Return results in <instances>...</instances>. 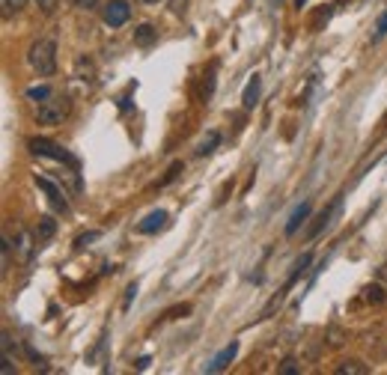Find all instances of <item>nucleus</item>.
Returning a JSON list of instances; mask_svg holds the SVG:
<instances>
[{
	"mask_svg": "<svg viewBox=\"0 0 387 375\" xmlns=\"http://www.w3.org/2000/svg\"><path fill=\"white\" fill-rule=\"evenodd\" d=\"M27 63L42 77L54 75L57 72V42L54 39H39V42H33L27 51Z\"/></svg>",
	"mask_w": 387,
	"mask_h": 375,
	"instance_id": "obj_1",
	"label": "nucleus"
},
{
	"mask_svg": "<svg viewBox=\"0 0 387 375\" xmlns=\"http://www.w3.org/2000/svg\"><path fill=\"white\" fill-rule=\"evenodd\" d=\"M66 113H69V98L66 95H51L48 102L39 104V111H36V122L39 125H60L66 120Z\"/></svg>",
	"mask_w": 387,
	"mask_h": 375,
	"instance_id": "obj_2",
	"label": "nucleus"
},
{
	"mask_svg": "<svg viewBox=\"0 0 387 375\" xmlns=\"http://www.w3.org/2000/svg\"><path fill=\"white\" fill-rule=\"evenodd\" d=\"M30 146V152L39 155V158H51V161H60V164H69V167H78V158L75 155H69L63 146H57L51 140H45V137H33V140L27 143Z\"/></svg>",
	"mask_w": 387,
	"mask_h": 375,
	"instance_id": "obj_3",
	"label": "nucleus"
},
{
	"mask_svg": "<svg viewBox=\"0 0 387 375\" xmlns=\"http://www.w3.org/2000/svg\"><path fill=\"white\" fill-rule=\"evenodd\" d=\"M102 18L107 27H123L128 18H132V6H128L125 0H107L102 9Z\"/></svg>",
	"mask_w": 387,
	"mask_h": 375,
	"instance_id": "obj_4",
	"label": "nucleus"
},
{
	"mask_svg": "<svg viewBox=\"0 0 387 375\" xmlns=\"http://www.w3.org/2000/svg\"><path fill=\"white\" fill-rule=\"evenodd\" d=\"M33 182H36L39 191H45V194H48V203H51L57 212H69V200H66L63 185H54L51 179H45V176H36Z\"/></svg>",
	"mask_w": 387,
	"mask_h": 375,
	"instance_id": "obj_5",
	"label": "nucleus"
},
{
	"mask_svg": "<svg viewBox=\"0 0 387 375\" xmlns=\"http://www.w3.org/2000/svg\"><path fill=\"white\" fill-rule=\"evenodd\" d=\"M57 182L63 185V191L69 196H81L84 185H81V173H78V167H69V170H60L57 173Z\"/></svg>",
	"mask_w": 387,
	"mask_h": 375,
	"instance_id": "obj_6",
	"label": "nucleus"
},
{
	"mask_svg": "<svg viewBox=\"0 0 387 375\" xmlns=\"http://www.w3.org/2000/svg\"><path fill=\"white\" fill-rule=\"evenodd\" d=\"M167 223H170V214H167L164 209H158V212L146 214V218L137 223V232H141V235H152V232H158V230H164Z\"/></svg>",
	"mask_w": 387,
	"mask_h": 375,
	"instance_id": "obj_7",
	"label": "nucleus"
},
{
	"mask_svg": "<svg viewBox=\"0 0 387 375\" xmlns=\"http://www.w3.org/2000/svg\"><path fill=\"white\" fill-rule=\"evenodd\" d=\"M235 354H238V342L233 340L230 345H224V349L215 354V358H212V363H208V367H206V372H221V369H226V367H230V363L235 360Z\"/></svg>",
	"mask_w": 387,
	"mask_h": 375,
	"instance_id": "obj_8",
	"label": "nucleus"
},
{
	"mask_svg": "<svg viewBox=\"0 0 387 375\" xmlns=\"http://www.w3.org/2000/svg\"><path fill=\"white\" fill-rule=\"evenodd\" d=\"M260 93H262V77H260V75H253L251 81H247L244 93H242V104H244V111H253L256 102H260Z\"/></svg>",
	"mask_w": 387,
	"mask_h": 375,
	"instance_id": "obj_9",
	"label": "nucleus"
},
{
	"mask_svg": "<svg viewBox=\"0 0 387 375\" xmlns=\"http://www.w3.org/2000/svg\"><path fill=\"white\" fill-rule=\"evenodd\" d=\"M310 212H313V203H310V200L301 203V205H298V209L292 212V218L286 221V230H283V232H286V235H295V232H298V226H301L307 218H310Z\"/></svg>",
	"mask_w": 387,
	"mask_h": 375,
	"instance_id": "obj_10",
	"label": "nucleus"
},
{
	"mask_svg": "<svg viewBox=\"0 0 387 375\" xmlns=\"http://www.w3.org/2000/svg\"><path fill=\"white\" fill-rule=\"evenodd\" d=\"M54 232H57V221L51 218V214H42V218H39V226H36V241L42 244L48 239H54Z\"/></svg>",
	"mask_w": 387,
	"mask_h": 375,
	"instance_id": "obj_11",
	"label": "nucleus"
},
{
	"mask_svg": "<svg viewBox=\"0 0 387 375\" xmlns=\"http://www.w3.org/2000/svg\"><path fill=\"white\" fill-rule=\"evenodd\" d=\"M155 39H158V30H155L152 24H141V27L134 30V45H141V48H149V45L155 42Z\"/></svg>",
	"mask_w": 387,
	"mask_h": 375,
	"instance_id": "obj_12",
	"label": "nucleus"
},
{
	"mask_svg": "<svg viewBox=\"0 0 387 375\" xmlns=\"http://www.w3.org/2000/svg\"><path fill=\"white\" fill-rule=\"evenodd\" d=\"M15 250L21 259H30V253H33V235H30L27 230L18 232V239H15Z\"/></svg>",
	"mask_w": 387,
	"mask_h": 375,
	"instance_id": "obj_13",
	"label": "nucleus"
},
{
	"mask_svg": "<svg viewBox=\"0 0 387 375\" xmlns=\"http://www.w3.org/2000/svg\"><path fill=\"white\" fill-rule=\"evenodd\" d=\"M366 372H370V367L363 360H345L336 367V375H366Z\"/></svg>",
	"mask_w": 387,
	"mask_h": 375,
	"instance_id": "obj_14",
	"label": "nucleus"
},
{
	"mask_svg": "<svg viewBox=\"0 0 387 375\" xmlns=\"http://www.w3.org/2000/svg\"><path fill=\"white\" fill-rule=\"evenodd\" d=\"M217 143H221V134H217V131H208L206 137H203V140H200V146H197V155H212L215 149H217Z\"/></svg>",
	"mask_w": 387,
	"mask_h": 375,
	"instance_id": "obj_15",
	"label": "nucleus"
},
{
	"mask_svg": "<svg viewBox=\"0 0 387 375\" xmlns=\"http://www.w3.org/2000/svg\"><path fill=\"white\" fill-rule=\"evenodd\" d=\"M336 212V203L331 205V209H325L322 214H319V218H316V223L310 226V230H307V239H316V235H319L322 230H325V226H327V221H331V214Z\"/></svg>",
	"mask_w": 387,
	"mask_h": 375,
	"instance_id": "obj_16",
	"label": "nucleus"
},
{
	"mask_svg": "<svg viewBox=\"0 0 387 375\" xmlns=\"http://www.w3.org/2000/svg\"><path fill=\"white\" fill-rule=\"evenodd\" d=\"M310 262H313V256H310V253H304L301 259L295 262V268H292V274H289V280H286V289H289V286H292V283H295L298 277H301V274L307 271V265H310Z\"/></svg>",
	"mask_w": 387,
	"mask_h": 375,
	"instance_id": "obj_17",
	"label": "nucleus"
},
{
	"mask_svg": "<svg viewBox=\"0 0 387 375\" xmlns=\"http://www.w3.org/2000/svg\"><path fill=\"white\" fill-rule=\"evenodd\" d=\"M363 298L370 301V304H384L387 295H384V289H381L379 283H372V286H366V289H363Z\"/></svg>",
	"mask_w": 387,
	"mask_h": 375,
	"instance_id": "obj_18",
	"label": "nucleus"
},
{
	"mask_svg": "<svg viewBox=\"0 0 387 375\" xmlns=\"http://www.w3.org/2000/svg\"><path fill=\"white\" fill-rule=\"evenodd\" d=\"M51 95H54L51 86H30V90H27V98H33V102H39V104L48 102Z\"/></svg>",
	"mask_w": 387,
	"mask_h": 375,
	"instance_id": "obj_19",
	"label": "nucleus"
},
{
	"mask_svg": "<svg viewBox=\"0 0 387 375\" xmlns=\"http://www.w3.org/2000/svg\"><path fill=\"white\" fill-rule=\"evenodd\" d=\"M298 369H301V367H298V360H295V358H286V360L280 363V367H277V372H280V375H295Z\"/></svg>",
	"mask_w": 387,
	"mask_h": 375,
	"instance_id": "obj_20",
	"label": "nucleus"
},
{
	"mask_svg": "<svg viewBox=\"0 0 387 375\" xmlns=\"http://www.w3.org/2000/svg\"><path fill=\"white\" fill-rule=\"evenodd\" d=\"M78 75H89V81H93V75H96V68H93V63H89L87 60V57H81V60H78ZM84 81H87V77H84Z\"/></svg>",
	"mask_w": 387,
	"mask_h": 375,
	"instance_id": "obj_21",
	"label": "nucleus"
},
{
	"mask_svg": "<svg viewBox=\"0 0 387 375\" xmlns=\"http://www.w3.org/2000/svg\"><path fill=\"white\" fill-rule=\"evenodd\" d=\"M98 235H102V232H87V235H78V239H75V250H84L89 241H96V239H98Z\"/></svg>",
	"mask_w": 387,
	"mask_h": 375,
	"instance_id": "obj_22",
	"label": "nucleus"
},
{
	"mask_svg": "<svg viewBox=\"0 0 387 375\" xmlns=\"http://www.w3.org/2000/svg\"><path fill=\"white\" fill-rule=\"evenodd\" d=\"M134 90H137V84L128 86V93H125L123 98H119V111H123V113H125V111H132V93H134Z\"/></svg>",
	"mask_w": 387,
	"mask_h": 375,
	"instance_id": "obj_23",
	"label": "nucleus"
},
{
	"mask_svg": "<svg viewBox=\"0 0 387 375\" xmlns=\"http://www.w3.org/2000/svg\"><path fill=\"white\" fill-rule=\"evenodd\" d=\"M384 36H387V12H381V15H379V24H375L372 39H384Z\"/></svg>",
	"mask_w": 387,
	"mask_h": 375,
	"instance_id": "obj_24",
	"label": "nucleus"
},
{
	"mask_svg": "<svg viewBox=\"0 0 387 375\" xmlns=\"http://www.w3.org/2000/svg\"><path fill=\"white\" fill-rule=\"evenodd\" d=\"M137 298V283H132V286H128V289H125V301H123V307L128 310V307H132V301Z\"/></svg>",
	"mask_w": 387,
	"mask_h": 375,
	"instance_id": "obj_25",
	"label": "nucleus"
},
{
	"mask_svg": "<svg viewBox=\"0 0 387 375\" xmlns=\"http://www.w3.org/2000/svg\"><path fill=\"white\" fill-rule=\"evenodd\" d=\"M72 3H75L78 9H87V12H93V9L98 6V0H72Z\"/></svg>",
	"mask_w": 387,
	"mask_h": 375,
	"instance_id": "obj_26",
	"label": "nucleus"
},
{
	"mask_svg": "<svg viewBox=\"0 0 387 375\" xmlns=\"http://www.w3.org/2000/svg\"><path fill=\"white\" fill-rule=\"evenodd\" d=\"M179 170H182V164H179V161H176V164L170 167V170H167V176H164V182H161V185H167V182H173V179H176V173H179Z\"/></svg>",
	"mask_w": 387,
	"mask_h": 375,
	"instance_id": "obj_27",
	"label": "nucleus"
},
{
	"mask_svg": "<svg viewBox=\"0 0 387 375\" xmlns=\"http://www.w3.org/2000/svg\"><path fill=\"white\" fill-rule=\"evenodd\" d=\"M167 3H170V9H173L176 15H182V12H185V3H188V0H167Z\"/></svg>",
	"mask_w": 387,
	"mask_h": 375,
	"instance_id": "obj_28",
	"label": "nucleus"
},
{
	"mask_svg": "<svg viewBox=\"0 0 387 375\" xmlns=\"http://www.w3.org/2000/svg\"><path fill=\"white\" fill-rule=\"evenodd\" d=\"M3 6H6V9H15V12H18V9L27 6V0H3Z\"/></svg>",
	"mask_w": 387,
	"mask_h": 375,
	"instance_id": "obj_29",
	"label": "nucleus"
},
{
	"mask_svg": "<svg viewBox=\"0 0 387 375\" xmlns=\"http://www.w3.org/2000/svg\"><path fill=\"white\" fill-rule=\"evenodd\" d=\"M36 3H39V6H42V9H45V12H48V9H54V0H36Z\"/></svg>",
	"mask_w": 387,
	"mask_h": 375,
	"instance_id": "obj_30",
	"label": "nucleus"
},
{
	"mask_svg": "<svg viewBox=\"0 0 387 375\" xmlns=\"http://www.w3.org/2000/svg\"><path fill=\"white\" fill-rule=\"evenodd\" d=\"M143 3H161V0H143Z\"/></svg>",
	"mask_w": 387,
	"mask_h": 375,
	"instance_id": "obj_31",
	"label": "nucleus"
}]
</instances>
